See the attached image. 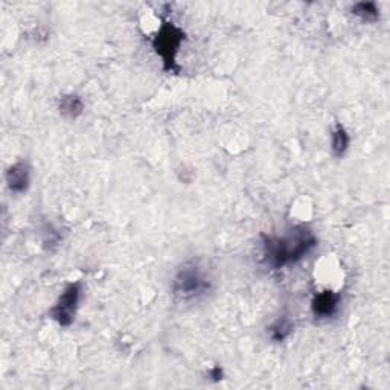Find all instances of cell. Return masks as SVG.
I'll list each match as a JSON object with an SVG mask.
<instances>
[{"mask_svg": "<svg viewBox=\"0 0 390 390\" xmlns=\"http://www.w3.org/2000/svg\"><path fill=\"white\" fill-rule=\"evenodd\" d=\"M212 288L211 276L198 262H186L177 270L171 284V291L180 300H194L206 296Z\"/></svg>", "mask_w": 390, "mask_h": 390, "instance_id": "7a4b0ae2", "label": "cell"}, {"mask_svg": "<svg viewBox=\"0 0 390 390\" xmlns=\"http://www.w3.org/2000/svg\"><path fill=\"white\" fill-rule=\"evenodd\" d=\"M293 331H294L293 320L288 316H281L267 328V334L273 343H282V341L290 339Z\"/></svg>", "mask_w": 390, "mask_h": 390, "instance_id": "ba28073f", "label": "cell"}, {"mask_svg": "<svg viewBox=\"0 0 390 390\" xmlns=\"http://www.w3.org/2000/svg\"><path fill=\"white\" fill-rule=\"evenodd\" d=\"M349 145H351L349 133L346 131V128L343 126H341V123H337L331 135L332 153H334V156H337V157H343L346 154V151L349 150Z\"/></svg>", "mask_w": 390, "mask_h": 390, "instance_id": "9c48e42d", "label": "cell"}, {"mask_svg": "<svg viewBox=\"0 0 390 390\" xmlns=\"http://www.w3.org/2000/svg\"><path fill=\"white\" fill-rule=\"evenodd\" d=\"M185 40V32L173 22H164L151 40L153 49L162 59L166 72H177V54Z\"/></svg>", "mask_w": 390, "mask_h": 390, "instance_id": "3957f363", "label": "cell"}, {"mask_svg": "<svg viewBox=\"0 0 390 390\" xmlns=\"http://www.w3.org/2000/svg\"><path fill=\"white\" fill-rule=\"evenodd\" d=\"M83 294V284L81 282H72L68 287L63 290L60 298L49 310V317L59 323L60 327H71L75 316H77V310L81 300Z\"/></svg>", "mask_w": 390, "mask_h": 390, "instance_id": "277c9868", "label": "cell"}, {"mask_svg": "<svg viewBox=\"0 0 390 390\" xmlns=\"http://www.w3.org/2000/svg\"><path fill=\"white\" fill-rule=\"evenodd\" d=\"M5 182L13 194H25L31 186V166L18 160L6 169Z\"/></svg>", "mask_w": 390, "mask_h": 390, "instance_id": "8992f818", "label": "cell"}, {"mask_svg": "<svg viewBox=\"0 0 390 390\" xmlns=\"http://www.w3.org/2000/svg\"><path fill=\"white\" fill-rule=\"evenodd\" d=\"M209 377L214 378V379H221V377H223V370H221V367H220V366H215L214 369L209 370Z\"/></svg>", "mask_w": 390, "mask_h": 390, "instance_id": "7c38bea8", "label": "cell"}, {"mask_svg": "<svg viewBox=\"0 0 390 390\" xmlns=\"http://www.w3.org/2000/svg\"><path fill=\"white\" fill-rule=\"evenodd\" d=\"M317 247V236L307 226H294L285 235L264 236L262 258L273 270L296 264Z\"/></svg>", "mask_w": 390, "mask_h": 390, "instance_id": "6da1fadb", "label": "cell"}, {"mask_svg": "<svg viewBox=\"0 0 390 390\" xmlns=\"http://www.w3.org/2000/svg\"><path fill=\"white\" fill-rule=\"evenodd\" d=\"M351 13L355 17H358L360 20L372 23L377 22L379 18V8L375 2H358L354 4L351 8Z\"/></svg>", "mask_w": 390, "mask_h": 390, "instance_id": "30bf717a", "label": "cell"}, {"mask_svg": "<svg viewBox=\"0 0 390 390\" xmlns=\"http://www.w3.org/2000/svg\"><path fill=\"white\" fill-rule=\"evenodd\" d=\"M341 296L340 293L332 290H323L314 294L311 300V311L316 319H331L334 317L340 308Z\"/></svg>", "mask_w": 390, "mask_h": 390, "instance_id": "5b68a950", "label": "cell"}, {"mask_svg": "<svg viewBox=\"0 0 390 390\" xmlns=\"http://www.w3.org/2000/svg\"><path fill=\"white\" fill-rule=\"evenodd\" d=\"M59 110H60L61 116L68 118V119H77L84 113L85 104L80 95L69 93V95H64V97L60 98Z\"/></svg>", "mask_w": 390, "mask_h": 390, "instance_id": "52a82bcc", "label": "cell"}, {"mask_svg": "<svg viewBox=\"0 0 390 390\" xmlns=\"http://www.w3.org/2000/svg\"><path fill=\"white\" fill-rule=\"evenodd\" d=\"M61 243V235H60V231L55 229L54 226H46L44 229V238H43V244L44 247H47V249H52V247H56Z\"/></svg>", "mask_w": 390, "mask_h": 390, "instance_id": "8fae6325", "label": "cell"}]
</instances>
